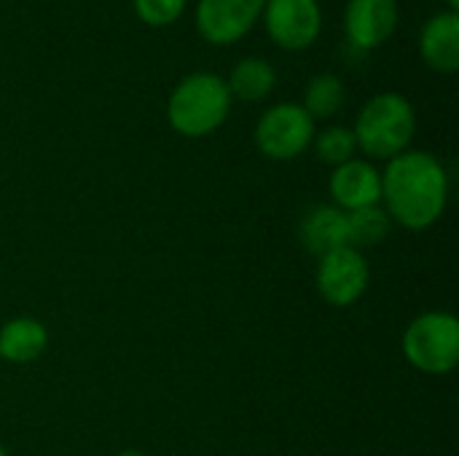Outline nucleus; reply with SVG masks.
Listing matches in <instances>:
<instances>
[{"mask_svg": "<svg viewBox=\"0 0 459 456\" xmlns=\"http://www.w3.org/2000/svg\"><path fill=\"white\" fill-rule=\"evenodd\" d=\"M449 204V175L438 156L409 148L387 161L382 172V207L393 226L425 231L436 226Z\"/></svg>", "mask_w": 459, "mask_h": 456, "instance_id": "f257e3e1", "label": "nucleus"}, {"mask_svg": "<svg viewBox=\"0 0 459 456\" xmlns=\"http://www.w3.org/2000/svg\"><path fill=\"white\" fill-rule=\"evenodd\" d=\"M352 134L358 151H363L368 161H390L411 148V140L417 134L414 105L398 91L374 94L360 108Z\"/></svg>", "mask_w": 459, "mask_h": 456, "instance_id": "f03ea898", "label": "nucleus"}, {"mask_svg": "<svg viewBox=\"0 0 459 456\" xmlns=\"http://www.w3.org/2000/svg\"><path fill=\"white\" fill-rule=\"evenodd\" d=\"M231 94L226 78L218 73H191L186 75L167 99V121L180 137H207L218 132L231 113Z\"/></svg>", "mask_w": 459, "mask_h": 456, "instance_id": "7ed1b4c3", "label": "nucleus"}, {"mask_svg": "<svg viewBox=\"0 0 459 456\" xmlns=\"http://www.w3.org/2000/svg\"><path fill=\"white\" fill-rule=\"evenodd\" d=\"M403 357L425 376H449L459 366V320L452 312H425L403 331Z\"/></svg>", "mask_w": 459, "mask_h": 456, "instance_id": "20e7f679", "label": "nucleus"}, {"mask_svg": "<svg viewBox=\"0 0 459 456\" xmlns=\"http://www.w3.org/2000/svg\"><path fill=\"white\" fill-rule=\"evenodd\" d=\"M315 132V121L301 108V102H277L261 113L253 140L266 159L293 161L309 151Z\"/></svg>", "mask_w": 459, "mask_h": 456, "instance_id": "39448f33", "label": "nucleus"}, {"mask_svg": "<svg viewBox=\"0 0 459 456\" xmlns=\"http://www.w3.org/2000/svg\"><path fill=\"white\" fill-rule=\"evenodd\" d=\"M368 282H371V266L366 255L350 245L317 258L315 285H317L320 298L328 306H336V309L355 306L366 296Z\"/></svg>", "mask_w": 459, "mask_h": 456, "instance_id": "423d86ee", "label": "nucleus"}, {"mask_svg": "<svg viewBox=\"0 0 459 456\" xmlns=\"http://www.w3.org/2000/svg\"><path fill=\"white\" fill-rule=\"evenodd\" d=\"M261 19L272 43L285 51H304L315 46L323 30L320 0H266Z\"/></svg>", "mask_w": 459, "mask_h": 456, "instance_id": "0eeeda50", "label": "nucleus"}, {"mask_svg": "<svg viewBox=\"0 0 459 456\" xmlns=\"http://www.w3.org/2000/svg\"><path fill=\"white\" fill-rule=\"evenodd\" d=\"M264 5L266 0H199L196 30L207 43L231 46L255 27Z\"/></svg>", "mask_w": 459, "mask_h": 456, "instance_id": "6e6552de", "label": "nucleus"}, {"mask_svg": "<svg viewBox=\"0 0 459 456\" xmlns=\"http://www.w3.org/2000/svg\"><path fill=\"white\" fill-rule=\"evenodd\" d=\"M401 22L398 0H347L344 35L352 48L374 51L387 43Z\"/></svg>", "mask_w": 459, "mask_h": 456, "instance_id": "1a4fd4ad", "label": "nucleus"}, {"mask_svg": "<svg viewBox=\"0 0 459 456\" xmlns=\"http://www.w3.org/2000/svg\"><path fill=\"white\" fill-rule=\"evenodd\" d=\"M328 188L333 207H339L342 212L382 204V172L368 159H350L333 167Z\"/></svg>", "mask_w": 459, "mask_h": 456, "instance_id": "9d476101", "label": "nucleus"}, {"mask_svg": "<svg viewBox=\"0 0 459 456\" xmlns=\"http://www.w3.org/2000/svg\"><path fill=\"white\" fill-rule=\"evenodd\" d=\"M420 54L425 65L436 73L459 70V13L441 11L433 13L420 32Z\"/></svg>", "mask_w": 459, "mask_h": 456, "instance_id": "9b49d317", "label": "nucleus"}, {"mask_svg": "<svg viewBox=\"0 0 459 456\" xmlns=\"http://www.w3.org/2000/svg\"><path fill=\"white\" fill-rule=\"evenodd\" d=\"M301 247L323 258L331 250H339L347 242V212L333 204H315L299 223Z\"/></svg>", "mask_w": 459, "mask_h": 456, "instance_id": "f8f14e48", "label": "nucleus"}, {"mask_svg": "<svg viewBox=\"0 0 459 456\" xmlns=\"http://www.w3.org/2000/svg\"><path fill=\"white\" fill-rule=\"evenodd\" d=\"M48 349V331L40 320L22 314L0 325V360L30 366Z\"/></svg>", "mask_w": 459, "mask_h": 456, "instance_id": "ddd939ff", "label": "nucleus"}, {"mask_svg": "<svg viewBox=\"0 0 459 456\" xmlns=\"http://www.w3.org/2000/svg\"><path fill=\"white\" fill-rule=\"evenodd\" d=\"M226 86H229L231 99L261 102L274 91L277 70H274L272 62H266L261 56H245L231 67V73L226 78Z\"/></svg>", "mask_w": 459, "mask_h": 456, "instance_id": "4468645a", "label": "nucleus"}, {"mask_svg": "<svg viewBox=\"0 0 459 456\" xmlns=\"http://www.w3.org/2000/svg\"><path fill=\"white\" fill-rule=\"evenodd\" d=\"M344 102H347L344 81L333 73H320L307 83L301 108L309 113L312 121H320V118H333L344 108Z\"/></svg>", "mask_w": 459, "mask_h": 456, "instance_id": "2eb2a0df", "label": "nucleus"}, {"mask_svg": "<svg viewBox=\"0 0 459 456\" xmlns=\"http://www.w3.org/2000/svg\"><path fill=\"white\" fill-rule=\"evenodd\" d=\"M390 231H393V220L382 204L347 212V242H350V247H355L360 253L366 247L382 245L390 237Z\"/></svg>", "mask_w": 459, "mask_h": 456, "instance_id": "dca6fc26", "label": "nucleus"}, {"mask_svg": "<svg viewBox=\"0 0 459 456\" xmlns=\"http://www.w3.org/2000/svg\"><path fill=\"white\" fill-rule=\"evenodd\" d=\"M312 145H315L317 159L323 164H328V167H339V164L355 159V151H358V142H355L352 129L339 126V124L325 126L323 132H315Z\"/></svg>", "mask_w": 459, "mask_h": 456, "instance_id": "f3484780", "label": "nucleus"}, {"mask_svg": "<svg viewBox=\"0 0 459 456\" xmlns=\"http://www.w3.org/2000/svg\"><path fill=\"white\" fill-rule=\"evenodd\" d=\"M186 3L188 0H132L137 19L151 27H167L178 22L186 11Z\"/></svg>", "mask_w": 459, "mask_h": 456, "instance_id": "a211bd4d", "label": "nucleus"}, {"mask_svg": "<svg viewBox=\"0 0 459 456\" xmlns=\"http://www.w3.org/2000/svg\"><path fill=\"white\" fill-rule=\"evenodd\" d=\"M116 456H148L145 452H137V449H124V452H118Z\"/></svg>", "mask_w": 459, "mask_h": 456, "instance_id": "6ab92c4d", "label": "nucleus"}, {"mask_svg": "<svg viewBox=\"0 0 459 456\" xmlns=\"http://www.w3.org/2000/svg\"><path fill=\"white\" fill-rule=\"evenodd\" d=\"M449 11H455V13H459V0H449Z\"/></svg>", "mask_w": 459, "mask_h": 456, "instance_id": "aec40b11", "label": "nucleus"}, {"mask_svg": "<svg viewBox=\"0 0 459 456\" xmlns=\"http://www.w3.org/2000/svg\"><path fill=\"white\" fill-rule=\"evenodd\" d=\"M0 456H11L8 452H5V446H3V443H0Z\"/></svg>", "mask_w": 459, "mask_h": 456, "instance_id": "412c9836", "label": "nucleus"}]
</instances>
